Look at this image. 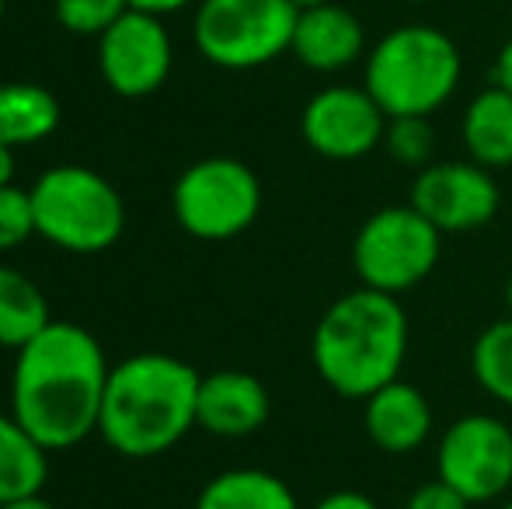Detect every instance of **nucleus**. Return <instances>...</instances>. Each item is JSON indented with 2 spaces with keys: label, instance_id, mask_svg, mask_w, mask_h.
<instances>
[{
  "label": "nucleus",
  "instance_id": "11",
  "mask_svg": "<svg viewBox=\"0 0 512 509\" xmlns=\"http://www.w3.org/2000/svg\"><path fill=\"white\" fill-rule=\"evenodd\" d=\"M175 67V46L164 18L129 7L108 32L98 35V70L122 98H147L164 88Z\"/></svg>",
  "mask_w": 512,
  "mask_h": 509
},
{
  "label": "nucleus",
  "instance_id": "25",
  "mask_svg": "<svg viewBox=\"0 0 512 509\" xmlns=\"http://www.w3.org/2000/svg\"><path fill=\"white\" fill-rule=\"evenodd\" d=\"M405 509H471V503H467L457 489H450V485L436 478V482L418 485V489L408 496Z\"/></svg>",
  "mask_w": 512,
  "mask_h": 509
},
{
  "label": "nucleus",
  "instance_id": "1",
  "mask_svg": "<svg viewBox=\"0 0 512 509\" xmlns=\"http://www.w3.org/2000/svg\"><path fill=\"white\" fill-rule=\"evenodd\" d=\"M105 349L74 321H49L25 349L11 374V415L53 454L98 433L108 384Z\"/></svg>",
  "mask_w": 512,
  "mask_h": 509
},
{
  "label": "nucleus",
  "instance_id": "10",
  "mask_svg": "<svg viewBox=\"0 0 512 509\" xmlns=\"http://www.w3.org/2000/svg\"><path fill=\"white\" fill-rule=\"evenodd\" d=\"M408 203L443 234H471L495 220L502 192L478 161H436L415 175Z\"/></svg>",
  "mask_w": 512,
  "mask_h": 509
},
{
  "label": "nucleus",
  "instance_id": "18",
  "mask_svg": "<svg viewBox=\"0 0 512 509\" xmlns=\"http://www.w3.org/2000/svg\"><path fill=\"white\" fill-rule=\"evenodd\" d=\"M46 482L49 450L11 412H0V506L39 496Z\"/></svg>",
  "mask_w": 512,
  "mask_h": 509
},
{
  "label": "nucleus",
  "instance_id": "9",
  "mask_svg": "<svg viewBox=\"0 0 512 509\" xmlns=\"http://www.w3.org/2000/svg\"><path fill=\"white\" fill-rule=\"evenodd\" d=\"M436 478L471 506L506 496L512 485V429L481 412L457 419L439 440Z\"/></svg>",
  "mask_w": 512,
  "mask_h": 509
},
{
  "label": "nucleus",
  "instance_id": "24",
  "mask_svg": "<svg viewBox=\"0 0 512 509\" xmlns=\"http://www.w3.org/2000/svg\"><path fill=\"white\" fill-rule=\"evenodd\" d=\"M28 238H35L32 192L18 185H0V252L21 248Z\"/></svg>",
  "mask_w": 512,
  "mask_h": 509
},
{
  "label": "nucleus",
  "instance_id": "3",
  "mask_svg": "<svg viewBox=\"0 0 512 509\" xmlns=\"http://www.w3.org/2000/svg\"><path fill=\"white\" fill-rule=\"evenodd\" d=\"M314 370L338 398L366 401L401 377L408 356V314L398 297L359 290L338 297L310 339Z\"/></svg>",
  "mask_w": 512,
  "mask_h": 509
},
{
  "label": "nucleus",
  "instance_id": "12",
  "mask_svg": "<svg viewBox=\"0 0 512 509\" xmlns=\"http://www.w3.org/2000/svg\"><path fill=\"white\" fill-rule=\"evenodd\" d=\"M387 112L366 88H324L304 105L300 133L314 154L328 161H359L384 147Z\"/></svg>",
  "mask_w": 512,
  "mask_h": 509
},
{
  "label": "nucleus",
  "instance_id": "19",
  "mask_svg": "<svg viewBox=\"0 0 512 509\" xmlns=\"http://www.w3.org/2000/svg\"><path fill=\"white\" fill-rule=\"evenodd\" d=\"M196 509H300L293 489L262 468H234L209 478Z\"/></svg>",
  "mask_w": 512,
  "mask_h": 509
},
{
  "label": "nucleus",
  "instance_id": "21",
  "mask_svg": "<svg viewBox=\"0 0 512 509\" xmlns=\"http://www.w3.org/2000/svg\"><path fill=\"white\" fill-rule=\"evenodd\" d=\"M471 374L495 401L512 408V318L495 321L474 339Z\"/></svg>",
  "mask_w": 512,
  "mask_h": 509
},
{
  "label": "nucleus",
  "instance_id": "16",
  "mask_svg": "<svg viewBox=\"0 0 512 509\" xmlns=\"http://www.w3.org/2000/svg\"><path fill=\"white\" fill-rule=\"evenodd\" d=\"M464 147L481 168H509L512 164V95L502 88H485L471 98L464 112Z\"/></svg>",
  "mask_w": 512,
  "mask_h": 509
},
{
  "label": "nucleus",
  "instance_id": "13",
  "mask_svg": "<svg viewBox=\"0 0 512 509\" xmlns=\"http://www.w3.org/2000/svg\"><path fill=\"white\" fill-rule=\"evenodd\" d=\"M269 387L244 370H216L199 381L196 426L223 440H241L269 422Z\"/></svg>",
  "mask_w": 512,
  "mask_h": 509
},
{
  "label": "nucleus",
  "instance_id": "31",
  "mask_svg": "<svg viewBox=\"0 0 512 509\" xmlns=\"http://www.w3.org/2000/svg\"><path fill=\"white\" fill-rule=\"evenodd\" d=\"M297 11H304V7H317V4H331V0H290Z\"/></svg>",
  "mask_w": 512,
  "mask_h": 509
},
{
  "label": "nucleus",
  "instance_id": "4",
  "mask_svg": "<svg viewBox=\"0 0 512 509\" xmlns=\"http://www.w3.org/2000/svg\"><path fill=\"white\" fill-rule=\"evenodd\" d=\"M464 74L460 49L436 25H401L391 28L366 60V84L373 102L398 116H425L443 109L453 98Z\"/></svg>",
  "mask_w": 512,
  "mask_h": 509
},
{
  "label": "nucleus",
  "instance_id": "14",
  "mask_svg": "<svg viewBox=\"0 0 512 509\" xmlns=\"http://www.w3.org/2000/svg\"><path fill=\"white\" fill-rule=\"evenodd\" d=\"M366 28L349 7L342 4H317L297 14L290 53L317 74H335L363 56Z\"/></svg>",
  "mask_w": 512,
  "mask_h": 509
},
{
  "label": "nucleus",
  "instance_id": "23",
  "mask_svg": "<svg viewBox=\"0 0 512 509\" xmlns=\"http://www.w3.org/2000/svg\"><path fill=\"white\" fill-rule=\"evenodd\" d=\"M129 11V0H53V14L60 28L70 35H102L122 14Z\"/></svg>",
  "mask_w": 512,
  "mask_h": 509
},
{
  "label": "nucleus",
  "instance_id": "5",
  "mask_svg": "<svg viewBox=\"0 0 512 509\" xmlns=\"http://www.w3.org/2000/svg\"><path fill=\"white\" fill-rule=\"evenodd\" d=\"M35 234L74 255L112 248L126 227V203L119 189L84 164H60L35 178L32 189Z\"/></svg>",
  "mask_w": 512,
  "mask_h": 509
},
{
  "label": "nucleus",
  "instance_id": "26",
  "mask_svg": "<svg viewBox=\"0 0 512 509\" xmlns=\"http://www.w3.org/2000/svg\"><path fill=\"white\" fill-rule=\"evenodd\" d=\"M314 509H380V506L373 503L366 492L342 489V492H331V496H324Z\"/></svg>",
  "mask_w": 512,
  "mask_h": 509
},
{
  "label": "nucleus",
  "instance_id": "28",
  "mask_svg": "<svg viewBox=\"0 0 512 509\" xmlns=\"http://www.w3.org/2000/svg\"><path fill=\"white\" fill-rule=\"evenodd\" d=\"M189 4H196V0H129L133 11H147V14H157V18H168V14L185 11Z\"/></svg>",
  "mask_w": 512,
  "mask_h": 509
},
{
  "label": "nucleus",
  "instance_id": "6",
  "mask_svg": "<svg viewBox=\"0 0 512 509\" xmlns=\"http://www.w3.org/2000/svg\"><path fill=\"white\" fill-rule=\"evenodd\" d=\"M297 7L290 0H199L192 39L220 70H255L290 53Z\"/></svg>",
  "mask_w": 512,
  "mask_h": 509
},
{
  "label": "nucleus",
  "instance_id": "35",
  "mask_svg": "<svg viewBox=\"0 0 512 509\" xmlns=\"http://www.w3.org/2000/svg\"><path fill=\"white\" fill-rule=\"evenodd\" d=\"M411 4H429V0H411Z\"/></svg>",
  "mask_w": 512,
  "mask_h": 509
},
{
  "label": "nucleus",
  "instance_id": "27",
  "mask_svg": "<svg viewBox=\"0 0 512 509\" xmlns=\"http://www.w3.org/2000/svg\"><path fill=\"white\" fill-rule=\"evenodd\" d=\"M492 84H495V88H502V91H509V95H512V35L506 39V46L499 49V56H495Z\"/></svg>",
  "mask_w": 512,
  "mask_h": 509
},
{
  "label": "nucleus",
  "instance_id": "33",
  "mask_svg": "<svg viewBox=\"0 0 512 509\" xmlns=\"http://www.w3.org/2000/svg\"><path fill=\"white\" fill-rule=\"evenodd\" d=\"M4 11H7V0H0V21H4Z\"/></svg>",
  "mask_w": 512,
  "mask_h": 509
},
{
  "label": "nucleus",
  "instance_id": "2",
  "mask_svg": "<svg viewBox=\"0 0 512 509\" xmlns=\"http://www.w3.org/2000/svg\"><path fill=\"white\" fill-rule=\"evenodd\" d=\"M196 367L168 353H140L115 363L105 384L98 433L119 457L150 461L168 454L196 426Z\"/></svg>",
  "mask_w": 512,
  "mask_h": 509
},
{
  "label": "nucleus",
  "instance_id": "8",
  "mask_svg": "<svg viewBox=\"0 0 512 509\" xmlns=\"http://www.w3.org/2000/svg\"><path fill=\"white\" fill-rule=\"evenodd\" d=\"M171 210L189 238L230 241L262 213V182L237 157H203L178 175Z\"/></svg>",
  "mask_w": 512,
  "mask_h": 509
},
{
  "label": "nucleus",
  "instance_id": "20",
  "mask_svg": "<svg viewBox=\"0 0 512 509\" xmlns=\"http://www.w3.org/2000/svg\"><path fill=\"white\" fill-rule=\"evenodd\" d=\"M49 300L14 265H0V346L25 349L49 325Z\"/></svg>",
  "mask_w": 512,
  "mask_h": 509
},
{
  "label": "nucleus",
  "instance_id": "29",
  "mask_svg": "<svg viewBox=\"0 0 512 509\" xmlns=\"http://www.w3.org/2000/svg\"><path fill=\"white\" fill-rule=\"evenodd\" d=\"M14 147H4L0 143V185H14Z\"/></svg>",
  "mask_w": 512,
  "mask_h": 509
},
{
  "label": "nucleus",
  "instance_id": "32",
  "mask_svg": "<svg viewBox=\"0 0 512 509\" xmlns=\"http://www.w3.org/2000/svg\"><path fill=\"white\" fill-rule=\"evenodd\" d=\"M506 304H509V318H512V272H509V279H506Z\"/></svg>",
  "mask_w": 512,
  "mask_h": 509
},
{
  "label": "nucleus",
  "instance_id": "15",
  "mask_svg": "<svg viewBox=\"0 0 512 509\" xmlns=\"http://www.w3.org/2000/svg\"><path fill=\"white\" fill-rule=\"evenodd\" d=\"M363 426L366 436L384 454H411L432 433V405L425 394L408 381H391L377 394L363 401Z\"/></svg>",
  "mask_w": 512,
  "mask_h": 509
},
{
  "label": "nucleus",
  "instance_id": "22",
  "mask_svg": "<svg viewBox=\"0 0 512 509\" xmlns=\"http://www.w3.org/2000/svg\"><path fill=\"white\" fill-rule=\"evenodd\" d=\"M432 147H436V133H432L429 119L425 116H398L387 119L384 129V150L405 168H418L422 171L432 157Z\"/></svg>",
  "mask_w": 512,
  "mask_h": 509
},
{
  "label": "nucleus",
  "instance_id": "34",
  "mask_svg": "<svg viewBox=\"0 0 512 509\" xmlns=\"http://www.w3.org/2000/svg\"><path fill=\"white\" fill-rule=\"evenodd\" d=\"M502 509H512V499H506V503H502Z\"/></svg>",
  "mask_w": 512,
  "mask_h": 509
},
{
  "label": "nucleus",
  "instance_id": "7",
  "mask_svg": "<svg viewBox=\"0 0 512 509\" xmlns=\"http://www.w3.org/2000/svg\"><path fill=\"white\" fill-rule=\"evenodd\" d=\"M443 252V231L415 206H384L363 220L352 241V265L366 290L401 297L432 276Z\"/></svg>",
  "mask_w": 512,
  "mask_h": 509
},
{
  "label": "nucleus",
  "instance_id": "17",
  "mask_svg": "<svg viewBox=\"0 0 512 509\" xmlns=\"http://www.w3.org/2000/svg\"><path fill=\"white\" fill-rule=\"evenodd\" d=\"M56 126H60V102L42 84H0V143L4 147H35L49 140Z\"/></svg>",
  "mask_w": 512,
  "mask_h": 509
},
{
  "label": "nucleus",
  "instance_id": "30",
  "mask_svg": "<svg viewBox=\"0 0 512 509\" xmlns=\"http://www.w3.org/2000/svg\"><path fill=\"white\" fill-rule=\"evenodd\" d=\"M0 509H56L49 499H42V492L39 496H25V499H14V503H4Z\"/></svg>",
  "mask_w": 512,
  "mask_h": 509
}]
</instances>
